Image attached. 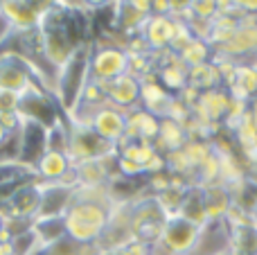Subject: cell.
<instances>
[{"instance_id": "obj_1", "label": "cell", "mask_w": 257, "mask_h": 255, "mask_svg": "<svg viewBox=\"0 0 257 255\" xmlns=\"http://www.w3.org/2000/svg\"><path fill=\"white\" fill-rule=\"evenodd\" d=\"M113 210V199L108 188H77L75 201L63 215L68 237L84 246H97L104 230L108 226V217Z\"/></svg>"}, {"instance_id": "obj_2", "label": "cell", "mask_w": 257, "mask_h": 255, "mask_svg": "<svg viewBox=\"0 0 257 255\" xmlns=\"http://www.w3.org/2000/svg\"><path fill=\"white\" fill-rule=\"evenodd\" d=\"M90 52L93 43H86L75 50L70 59L57 70V84H54V99L66 117L75 113L84 88L90 79Z\"/></svg>"}, {"instance_id": "obj_3", "label": "cell", "mask_w": 257, "mask_h": 255, "mask_svg": "<svg viewBox=\"0 0 257 255\" xmlns=\"http://www.w3.org/2000/svg\"><path fill=\"white\" fill-rule=\"evenodd\" d=\"M169 217L163 212L154 194H145L131 203V237L133 242L154 248L163 237L165 224Z\"/></svg>"}, {"instance_id": "obj_4", "label": "cell", "mask_w": 257, "mask_h": 255, "mask_svg": "<svg viewBox=\"0 0 257 255\" xmlns=\"http://www.w3.org/2000/svg\"><path fill=\"white\" fill-rule=\"evenodd\" d=\"M70 126V143H68V158H70L72 167L81 165L88 161H104L117 154V147L99 138L90 126L86 124H75L68 122Z\"/></svg>"}, {"instance_id": "obj_5", "label": "cell", "mask_w": 257, "mask_h": 255, "mask_svg": "<svg viewBox=\"0 0 257 255\" xmlns=\"http://www.w3.org/2000/svg\"><path fill=\"white\" fill-rule=\"evenodd\" d=\"M203 226L187 221L185 217H169L165 224L163 237L151 248V255H190L199 244Z\"/></svg>"}, {"instance_id": "obj_6", "label": "cell", "mask_w": 257, "mask_h": 255, "mask_svg": "<svg viewBox=\"0 0 257 255\" xmlns=\"http://www.w3.org/2000/svg\"><path fill=\"white\" fill-rule=\"evenodd\" d=\"M128 66V54L120 43H95L90 52V79L108 84L115 77L124 75Z\"/></svg>"}, {"instance_id": "obj_7", "label": "cell", "mask_w": 257, "mask_h": 255, "mask_svg": "<svg viewBox=\"0 0 257 255\" xmlns=\"http://www.w3.org/2000/svg\"><path fill=\"white\" fill-rule=\"evenodd\" d=\"M230 106H232V95L228 88L219 86V88H212V90H205V93H199L196 102L192 104V113L199 117L203 124L212 126L217 129L219 124L223 126L226 122L228 113H230Z\"/></svg>"}, {"instance_id": "obj_8", "label": "cell", "mask_w": 257, "mask_h": 255, "mask_svg": "<svg viewBox=\"0 0 257 255\" xmlns=\"http://www.w3.org/2000/svg\"><path fill=\"white\" fill-rule=\"evenodd\" d=\"M34 84H39V81L34 79V72H32L30 63L21 54L9 52V50H0V88L23 95Z\"/></svg>"}, {"instance_id": "obj_9", "label": "cell", "mask_w": 257, "mask_h": 255, "mask_svg": "<svg viewBox=\"0 0 257 255\" xmlns=\"http://www.w3.org/2000/svg\"><path fill=\"white\" fill-rule=\"evenodd\" d=\"M50 7V3H18V0H5L0 3V16L7 23V27L16 34L21 32H32L39 27L41 16L45 14V9Z\"/></svg>"}, {"instance_id": "obj_10", "label": "cell", "mask_w": 257, "mask_h": 255, "mask_svg": "<svg viewBox=\"0 0 257 255\" xmlns=\"http://www.w3.org/2000/svg\"><path fill=\"white\" fill-rule=\"evenodd\" d=\"M77 188L66 183H41V203L36 212V221L61 219L75 201Z\"/></svg>"}, {"instance_id": "obj_11", "label": "cell", "mask_w": 257, "mask_h": 255, "mask_svg": "<svg viewBox=\"0 0 257 255\" xmlns=\"http://www.w3.org/2000/svg\"><path fill=\"white\" fill-rule=\"evenodd\" d=\"M178 25H181V21L169 16V14H151L147 18L145 27H142L140 36L149 45L151 52H156V54L167 52V50H172V43L176 39Z\"/></svg>"}, {"instance_id": "obj_12", "label": "cell", "mask_w": 257, "mask_h": 255, "mask_svg": "<svg viewBox=\"0 0 257 255\" xmlns=\"http://www.w3.org/2000/svg\"><path fill=\"white\" fill-rule=\"evenodd\" d=\"M48 152V129L39 122L23 120L21 124V147H18V163L34 170L41 156Z\"/></svg>"}, {"instance_id": "obj_13", "label": "cell", "mask_w": 257, "mask_h": 255, "mask_svg": "<svg viewBox=\"0 0 257 255\" xmlns=\"http://www.w3.org/2000/svg\"><path fill=\"white\" fill-rule=\"evenodd\" d=\"M88 126L99 138H104L106 143L117 147V145L126 138V113L111 106V104H106V106H102L99 111H95Z\"/></svg>"}, {"instance_id": "obj_14", "label": "cell", "mask_w": 257, "mask_h": 255, "mask_svg": "<svg viewBox=\"0 0 257 255\" xmlns=\"http://www.w3.org/2000/svg\"><path fill=\"white\" fill-rule=\"evenodd\" d=\"M187 72L190 68L178 59L174 52H160L158 54V68H156V79L165 90L172 95H181L187 88Z\"/></svg>"}, {"instance_id": "obj_15", "label": "cell", "mask_w": 257, "mask_h": 255, "mask_svg": "<svg viewBox=\"0 0 257 255\" xmlns=\"http://www.w3.org/2000/svg\"><path fill=\"white\" fill-rule=\"evenodd\" d=\"M104 88H106V97H108L111 106L120 108V111H124V113L140 106L142 81L136 79L133 75H128V72L115 77V79L108 81V84H104Z\"/></svg>"}, {"instance_id": "obj_16", "label": "cell", "mask_w": 257, "mask_h": 255, "mask_svg": "<svg viewBox=\"0 0 257 255\" xmlns=\"http://www.w3.org/2000/svg\"><path fill=\"white\" fill-rule=\"evenodd\" d=\"M174 97H176V95H172L169 90H165L163 86L158 84L156 75L142 81L140 108L147 113H151V115L158 117V120H165V117L169 115V108H172V104H174Z\"/></svg>"}, {"instance_id": "obj_17", "label": "cell", "mask_w": 257, "mask_h": 255, "mask_svg": "<svg viewBox=\"0 0 257 255\" xmlns=\"http://www.w3.org/2000/svg\"><path fill=\"white\" fill-rule=\"evenodd\" d=\"M21 124H23V117L18 113L0 115V165H5V163H18Z\"/></svg>"}, {"instance_id": "obj_18", "label": "cell", "mask_w": 257, "mask_h": 255, "mask_svg": "<svg viewBox=\"0 0 257 255\" xmlns=\"http://www.w3.org/2000/svg\"><path fill=\"white\" fill-rule=\"evenodd\" d=\"M34 172L41 183H61L72 172V163H70V158H68V154L45 152L43 156H41V161L36 163Z\"/></svg>"}, {"instance_id": "obj_19", "label": "cell", "mask_w": 257, "mask_h": 255, "mask_svg": "<svg viewBox=\"0 0 257 255\" xmlns=\"http://www.w3.org/2000/svg\"><path fill=\"white\" fill-rule=\"evenodd\" d=\"M160 129V120L151 113L142 111L140 106L126 113V138L142 140V143H154Z\"/></svg>"}, {"instance_id": "obj_20", "label": "cell", "mask_w": 257, "mask_h": 255, "mask_svg": "<svg viewBox=\"0 0 257 255\" xmlns=\"http://www.w3.org/2000/svg\"><path fill=\"white\" fill-rule=\"evenodd\" d=\"M187 140H190V136H187L185 126H183L181 122L172 120V117H165V120H160V129L154 140V147L158 149L163 156H167V154H174V152H178V149H183Z\"/></svg>"}, {"instance_id": "obj_21", "label": "cell", "mask_w": 257, "mask_h": 255, "mask_svg": "<svg viewBox=\"0 0 257 255\" xmlns=\"http://www.w3.org/2000/svg\"><path fill=\"white\" fill-rule=\"evenodd\" d=\"M203 201H205V212H208V221H223L232 208L230 190H228L223 183L205 185Z\"/></svg>"}, {"instance_id": "obj_22", "label": "cell", "mask_w": 257, "mask_h": 255, "mask_svg": "<svg viewBox=\"0 0 257 255\" xmlns=\"http://www.w3.org/2000/svg\"><path fill=\"white\" fill-rule=\"evenodd\" d=\"M221 84V72H219V66L214 61L201 63V66L190 68L187 72V88L196 90V93H205V90L219 88Z\"/></svg>"}, {"instance_id": "obj_23", "label": "cell", "mask_w": 257, "mask_h": 255, "mask_svg": "<svg viewBox=\"0 0 257 255\" xmlns=\"http://www.w3.org/2000/svg\"><path fill=\"white\" fill-rule=\"evenodd\" d=\"M178 215L185 217L187 221H192V224H196V226H205V224H208V212H205L203 188H201V185H190V188H187Z\"/></svg>"}, {"instance_id": "obj_24", "label": "cell", "mask_w": 257, "mask_h": 255, "mask_svg": "<svg viewBox=\"0 0 257 255\" xmlns=\"http://www.w3.org/2000/svg\"><path fill=\"white\" fill-rule=\"evenodd\" d=\"M212 57H214L212 45H210L205 39H201V36H194V39H192L190 43H187L185 48L178 52V59H181L187 68H194V66H201V63H208V61H212Z\"/></svg>"}, {"instance_id": "obj_25", "label": "cell", "mask_w": 257, "mask_h": 255, "mask_svg": "<svg viewBox=\"0 0 257 255\" xmlns=\"http://www.w3.org/2000/svg\"><path fill=\"white\" fill-rule=\"evenodd\" d=\"M93 246H84V244L75 242L72 237L63 235V237L54 239L50 244H39L30 255H86Z\"/></svg>"}, {"instance_id": "obj_26", "label": "cell", "mask_w": 257, "mask_h": 255, "mask_svg": "<svg viewBox=\"0 0 257 255\" xmlns=\"http://www.w3.org/2000/svg\"><path fill=\"white\" fill-rule=\"evenodd\" d=\"M18 106H21V95L14 93V90L0 88V115L18 113Z\"/></svg>"}, {"instance_id": "obj_27", "label": "cell", "mask_w": 257, "mask_h": 255, "mask_svg": "<svg viewBox=\"0 0 257 255\" xmlns=\"http://www.w3.org/2000/svg\"><path fill=\"white\" fill-rule=\"evenodd\" d=\"M0 255H14L12 251V235L7 230H0Z\"/></svg>"}, {"instance_id": "obj_28", "label": "cell", "mask_w": 257, "mask_h": 255, "mask_svg": "<svg viewBox=\"0 0 257 255\" xmlns=\"http://www.w3.org/2000/svg\"><path fill=\"white\" fill-rule=\"evenodd\" d=\"M250 224L257 228V201L253 203V208H250Z\"/></svg>"}, {"instance_id": "obj_29", "label": "cell", "mask_w": 257, "mask_h": 255, "mask_svg": "<svg viewBox=\"0 0 257 255\" xmlns=\"http://www.w3.org/2000/svg\"><path fill=\"white\" fill-rule=\"evenodd\" d=\"M86 255H104V251H99L97 246H93V248H90V251L86 253Z\"/></svg>"}, {"instance_id": "obj_30", "label": "cell", "mask_w": 257, "mask_h": 255, "mask_svg": "<svg viewBox=\"0 0 257 255\" xmlns=\"http://www.w3.org/2000/svg\"><path fill=\"white\" fill-rule=\"evenodd\" d=\"M3 226H5V221H3V215H0V230H3Z\"/></svg>"}]
</instances>
